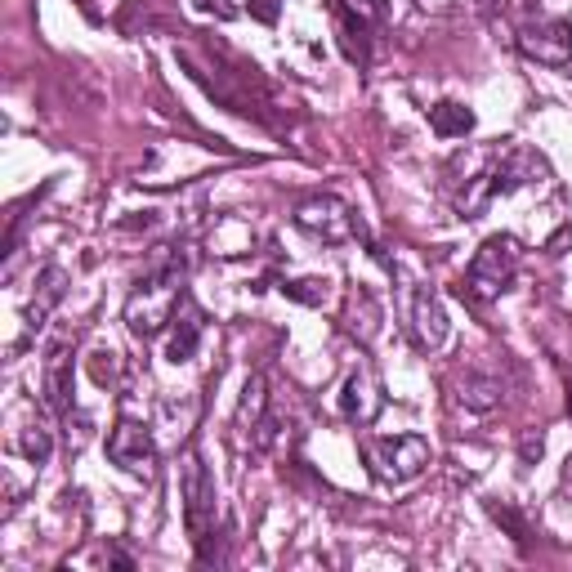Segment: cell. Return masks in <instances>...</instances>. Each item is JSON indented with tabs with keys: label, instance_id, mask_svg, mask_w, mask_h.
<instances>
[{
	"label": "cell",
	"instance_id": "obj_10",
	"mask_svg": "<svg viewBox=\"0 0 572 572\" xmlns=\"http://www.w3.org/2000/svg\"><path fill=\"white\" fill-rule=\"evenodd\" d=\"M412 331H416V340H421V349H438L447 340L443 300H438L429 286H416V295H412Z\"/></svg>",
	"mask_w": 572,
	"mask_h": 572
},
{
	"label": "cell",
	"instance_id": "obj_15",
	"mask_svg": "<svg viewBox=\"0 0 572 572\" xmlns=\"http://www.w3.org/2000/svg\"><path fill=\"white\" fill-rule=\"evenodd\" d=\"M461 403L470 412H492L501 403V380L488 376V371H465L461 376Z\"/></svg>",
	"mask_w": 572,
	"mask_h": 572
},
{
	"label": "cell",
	"instance_id": "obj_20",
	"mask_svg": "<svg viewBox=\"0 0 572 572\" xmlns=\"http://www.w3.org/2000/svg\"><path fill=\"white\" fill-rule=\"evenodd\" d=\"M488 510H492V519H497V523H505V528H510V532H514V537H519V541H528V523H523L519 514L510 510V505H497V501H492Z\"/></svg>",
	"mask_w": 572,
	"mask_h": 572
},
{
	"label": "cell",
	"instance_id": "obj_2",
	"mask_svg": "<svg viewBox=\"0 0 572 572\" xmlns=\"http://www.w3.org/2000/svg\"><path fill=\"white\" fill-rule=\"evenodd\" d=\"M367 456H371V465H376L380 479L407 483L429 465V443L421 434H394V438H376V443H367Z\"/></svg>",
	"mask_w": 572,
	"mask_h": 572
},
{
	"label": "cell",
	"instance_id": "obj_23",
	"mask_svg": "<svg viewBox=\"0 0 572 572\" xmlns=\"http://www.w3.org/2000/svg\"><path fill=\"white\" fill-rule=\"evenodd\" d=\"M519 452H523V461H537V456H541V438H537V434H528V438H523Z\"/></svg>",
	"mask_w": 572,
	"mask_h": 572
},
{
	"label": "cell",
	"instance_id": "obj_6",
	"mask_svg": "<svg viewBox=\"0 0 572 572\" xmlns=\"http://www.w3.org/2000/svg\"><path fill=\"white\" fill-rule=\"evenodd\" d=\"M519 45L541 68H572V23L568 18H541L519 32Z\"/></svg>",
	"mask_w": 572,
	"mask_h": 572
},
{
	"label": "cell",
	"instance_id": "obj_11",
	"mask_svg": "<svg viewBox=\"0 0 572 572\" xmlns=\"http://www.w3.org/2000/svg\"><path fill=\"white\" fill-rule=\"evenodd\" d=\"M68 295V269H59V264H45L41 278H36V295L32 304H27V331H41L45 318L54 313V304Z\"/></svg>",
	"mask_w": 572,
	"mask_h": 572
},
{
	"label": "cell",
	"instance_id": "obj_7",
	"mask_svg": "<svg viewBox=\"0 0 572 572\" xmlns=\"http://www.w3.org/2000/svg\"><path fill=\"white\" fill-rule=\"evenodd\" d=\"M108 456H112V465H121L126 474H152V465H157V447H152L148 425L121 421L108 434Z\"/></svg>",
	"mask_w": 572,
	"mask_h": 572
},
{
	"label": "cell",
	"instance_id": "obj_12",
	"mask_svg": "<svg viewBox=\"0 0 572 572\" xmlns=\"http://www.w3.org/2000/svg\"><path fill=\"white\" fill-rule=\"evenodd\" d=\"M45 403L59 416L72 412V354L63 345H54L45 358Z\"/></svg>",
	"mask_w": 572,
	"mask_h": 572
},
{
	"label": "cell",
	"instance_id": "obj_24",
	"mask_svg": "<svg viewBox=\"0 0 572 572\" xmlns=\"http://www.w3.org/2000/svg\"><path fill=\"white\" fill-rule=\"evenodd\" d=\"M564 483H572V456H568V470H564Z\"/></svg>",
	"mask_w": 572,
	"mask_h": 572
},
{
	"label": "cell",
	"instance_id": "obj_16",
	"mask_svg": "<svg viewBox=\"0 0 572 572\" xmlns=\"http://www.w3.org/2000/svg\"><path fill=\"white\" fill-rule=\"evenodd\" d=\"M269 421V394H264V376H251L242 389V407H237V425L242 429H260Z\"/></svg>",
	"mask_w": 572,
	"mask_h": 572
},
{
	"label": "cell",
	"instance_id": "obj_22",
	"mask_svg": "<svg viewBox=\"0 0 572 572\" xmlns=\"http://www.w3.org/2000/svg\"><path fill=\"white\" fill-rule=\"evenodd\" d=\"M193 9H202V14H215L219 23H228V18H233V5H228V0H193Z\"/></svg>",
	"mask_w": 572,
	"mask_h": 572
},
{
	"label": "cell",
	"instance_id": "obj_9",
	"mask_svg": "<svg viewBox=\"0 0 572 572\" xmlns=\"http://www.w3.org/2000/svg\"><path fill=\"white\" fill-rule=\"evenodd\" d=\"M175 331H170V345H166V358L175 362H188L197 354V345H202V309L193 304V295H179V304H175Z\"/></svg>",
	"mask_w": 572,
	"mask_h": 572
},
{
	"label": "cell",
	"instance_id": "obj_13",
	"mask_svg": "<svg viewBox=\"0 0 572 572\" xmlns=\"http://www.w3.org/2000/svg\"><path fill=\"white\" fill-rule=\"evenodd\" d=\"M345 331L354 340H362V345H371V340H376V331H380V304H376V295H371L367 286H354V291H349V300H345Z\"/></svg>",
	"mask_w": 572,
	"mask_h": 572
},
{
	"label": "cell",
	"instance_id": "obj_8",
	"mask_svg": "<svg viewBox=\"0 0 572 572\" xmlns=\"http://www.w3.org/2000/svg\"><path fill=\"white\" fill-rule=\"evenodd\" d=\"M380 403H385V398H380V380H376V371L362 362L358 371H349L345 389H340V416H345L349 425H371Z\"/></svg>",
	"mask_w": 572,
	"mask_h": 572
},
{
	"label": "cell",
	"instance_id": "obj_1",
	"mask_svg": "<svg viewBox=\"0 0 572 572\" xmlns=\"http://www.w3.org/2000/svg\"><path fill=\"white\" fill-rule=\"evenodd\" d=\"M514 273H519V242L510 233H497L474 251L465 282H461V295H470V300H497L505 286L514 282Z\"/></svg>",
	"mask_w": 572,
	"mask_h": 572
},
{
	"label": "cell",
	"instance_id": "obj_5",
	"mask_svg": "<svg viewBox=\"0 0 572 572\" xmlns=\"http://www.w3.org/2000/svg\"><path fill=\"white\" fill-rule=\"evenodd\" d=\"M295 228H304L309 237H318L327 246H340L345 237H354V215H349V206L340 197L318 193L295 206Z\"/></svg>",
	"mask_w": 572,
	"mask_h": 572
},
{
	"label": "cell",
	"instance_id": "obj_19",
	"mask_svg": "<svg viewBox=\"0 0 572 572\" xmlns=\"http://www.w3.org/2000/svg\"><path fill=\"white\" fill-rule=\"evenodd\" d=\"M90 376H94V385H112V380H117V354H112V349H94Z\"/></svg>",
	"mask_w": 572,
	"mask_h": 572
},
{
	"label": "cell",
	"instance_id": "obj_18",
	"mask_svg": "<svg viewBox=\"0 0 572 572\" xmlns=\"http://www.w3.org/2000/svg\"><path fill=\"white\" fill-rule=\"evenodd\" d=\"M50 447H54V443H50V429H45V425H27L23 438H18V452H23L32 465H45V461H50Z\"/></svg>",
	"mask_w": 572,
	"mask_h": 572
},
{
	"label": "cell",
	"instance_id": "obj_14",
	"mask_svg": "<svg viewBox=\"0 0 572 572\" xmlns=\"http://www.w3.org/2000/svg\"><path fill=\"white\" fill-rule=\"evenodd\" d=\"M429 130H434L438 139H465L474 130V112L465 108V103L443 99V103H434V108H429Z\"/></svg>",
	"mask_w": 572,
	"mask_h": 572
},
{
	"label": "cell",
	"instance_id": "obj_21",
	"mask_svg": "<svg viewBox=\"0 0 572 572\" xmlns=\"http://www.w3.org/2000/svg\"><path fill=\"white\" fill-rule=\"evenodd\" d=\"M246 9H251L255 23L273 27V23H278V14H282V0H246Z\"/></svg>",
	"mask_w": 572,
	"mask_h": 572
},
{
	"label": "cell",
	"instance_id": "obj_17",
	"mask_svg": "<svg viewBox=\"0 0 572 572\" xmlns=\"http://www.w3.org/2000/svg\"><path fill=\"white\" fill-rule=\"evenodd\" d=\"M282 295L286 300L309 304V309H318V304L331 295V282L327 278H295V282H282Z\"/></svg>",
	"mask_w": 572,
	"mask_h": 572
},
{
	"label": "cell",
	"instance_id": "obj_3",
	"mask_svg": "<svg viewBox=\"0 0 572 572\" xmlns=\"http://www.w3.org/2000/svg\"><path fill=\"white\" fill-rule=\"evenodd\" d=\"M336 18H340V41H345V54L367 68L371 50H367V32L371 27H385L389 18V0H336Z\"/></svg>",
	"mask_w": 572,
	"mask_h": 572
},
{
	"label": "cell",
	"instance_id": "obj_4",
	"mask_svg": "<svg viewBox=\"0 0 572 572\" xmlns=\"http://www.w3.org/2000/svg\"><path fill=\"white\" fill-rule=\"evenodd\" d=\"M184 523L197 546L211 537V523H215V479L206 474V461L197 452H188L184 461Z\"/></svg>",
	"mask_w": 572,
	"mask_h": 572
}]
</instances>
